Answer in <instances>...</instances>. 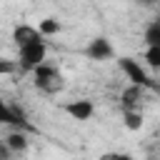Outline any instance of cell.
Segmentation results:
<instances>
[{"instance_id":"obj_1","label":"cell","mask_w":160,"mask_h":160,"mask_svg":"<svg viewBox=\"0 0 160 160\" xmlns=\"http://www.w3.org/2000/svg\"><path fill=\"white\" fill-rule=\"evenodd\" d=\"M32 85H35V90L42 92V95H58V92L65 90V75H62L55 65L42 62L40 68L32 70Z\"/></svg>"},{"instance_id":"obj_2","label":"cell","mask_w":160,"mask_h":160,"mask_svg":"<svg viewBox=\"0 0 160 160\" xmlns=\"http://www.w3.org/2000/svg\"><path fill=\"white\" fill-rule=\"evenodd\" d=\"M45 58H48V42H45V38L42 40H32V42L18 48V65L25 68V70H30V72L35 68H40L45 62Z\"/></svg>"},{"instance_id":"obj_3","label":"cell","mask_w":160,"mask_h":160,"mask_svg":"<svg viewBox=\"0 0 160 160\" xmlns=\"http://www.w3.org/2000/svg\"><path fill=\"white\" fill-rule=\"evenodd\" d=\"M0 120H2V125H10L12 130H30L25 110L15 102H8V100L0 102Z\"/></svg>"},{"instance_id":"obj_4","label":"cell","mask_w":160,"mask_h":160,"mask_svg":"<svg viewBox=\"0 0 160 160\" xmlns=\"http://www.w3.org/2000/svg\"><path fill=\"white\" fill-rule=\"evenodd\" d=\"M118 65H120V70L125 72V78H128L132 85L152 88V80L148 78V72H145V68L140 65V60H135V58H118Z\"/></svg>"},{"instance_id":"obj_5","label":"cell","mask_w":160,"mask_h":160,"mask_svg":"<svg viewBox=\"0 0 160 160\" xmlns=\"http://www.w3.org/2000/svg\"><path fill=\"white\" fill-rule=\"evenodd\" d=\"M85 55L90 60H95V62H105V60H112L115 58V48H112V42L108 38L100 35V38H92L85 45Z\"/></svg>"},{"instance_id":"obj_6","label":"cell","mask_w":160,"mask_h":160,"mask_svg":"<svg viewBox=\"0 0 160 160\" xmlns=\"http://www.w3.org/2000/svg\"><path fill=\"white\" fill-rule=\"evenodd\" d=\"M145 102V88L142 85H128L120 92V110H142Z\"/></svg>"},{"instance_id":"obj_7","label":"cell","mask_w":160,"mask_h":160,"mask_svg":"<svg viewBox=\"0 0 160 160\" xmlns=\"http://www.w3.org/2000/svg\"><path fill=\"white\" fill-rule=\"evenodd\" d=\"M2 145L12 152V155H25L28 148H30V140H28V130H8L5 138H2Z\"/></svg>"},{"instance_id":"obj_8","label":"cell","mask_w":160,"mask_h":160,"mask_svg":"<svg viewBox=\"0 0 160 160\" xmlns=\"http://www.w3.org/2000/svg\"><path fill=\"white\" fill-rule=\"evenodd\" d=\"M62 110H65L72 120H80V122H85V120H90V118L95 115L92 100H70V102L62 105Z\"/></svg>"},{"instance_id":"obj_9","label":"cell","mask_w":160,"mask_h":160,"mask_svg":"<svg viewBox=\"0 0 160 160\" xmlns=\"http://www.w3.org/2000/svg\"><path fill=\"white\" fill-rule=\"evenodd\" d=\"M42 38H45V35L40 32V28L28 25V22H22V25H18V28L12 30V42H15V48L28 45V42H32V40H42Z\"/></svg>"},{"instance_id":"obj_10","label":"cell","mask_w":160,"mask_h":160,"mask_svg":"<svg viewBox=\"0 0 160 160\" xmlns=\"http://www.w3.org/2000/svg\"><path fill=\"white\" fill-rule=\"evenodd\" d=\"M145 48H160V20H150L142 30Z\"/></svg>"},{"instance_id":"obj_11","label":"cell","mask_w":160,"mask_h":160,"mask_svg":"<svg viewBox=\"0 0 160 160\" xmlns=\"http://www.w3.org/2000/svg\"><path fill=\"white\" fill-rule=\"evenodd\" d=\"M122 122L128 130H140L142 128V110H122Z\"/></svg>"},{"instance_id":"obj_12","label":"cell","mask_w":160,"mask_h":160,"mask_svg":"<svg viewBox=\"0 0 160 160\" xmlns=\"http://www.w3.org/2000/svg\"><path fill=\"white\" fill-rule=\"evenodd\" d=\"M142 60L150 70H160V48H145Z\"/></svg>"},{"instance_id":"obj_13","label":"cell","mask_w":160,"mask_h":160,"mask_svg":"<svg viewBox=\"0 0 160 160\" xmlns=\"http://www.w3.org/2000/svg\"><path fill=\"white\" fill-rule=\"evenodd\" d=\"M38 28H40V32H42L45 38H48V35H58V32H60V22H58L55 18H45V20H40V25H38Z\"/></svg>"},{"instance_id":"obj_14","label":"cell","mask_w":160,"mask_h":160,"mask_svg":"<svg viewBox=\"0 0 160 160\" xmlns=\"http://www.w3.org/2000/svg\"><path fill=\"white\" fill-rule=\"evenodd\" d=\"M115 160H132L128 152H115Z\"/></svg>"},{"instance_id":"obj_15","label":"cell","mask_w":160,"mask_h":160,"mask_svg":"<svg viewBox=\"0 0 160 160\" xmlns=\"http://www.w3.org/2000/svg\"><path fill=\"white\" fill-rule=\"evenodd\" d=\"M135 2H138V5H145V8H150V5H155L158 0H135Z\"/></svg>"},{"instance_id":"obj_16","label":"cell","mask_w":160,"mask_h":160,"mask_svg":"<svg viewBox=\"0 0 160 160\" xmlns=\"http://www.w3.org/2000/svg\"><path fill=\"white\" fill-rule=\"evenodd\" d=\"M95 160H115V152H105V155H100V158H95Z\"/></svg>"}]
</instances>
